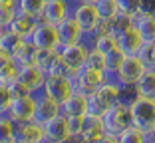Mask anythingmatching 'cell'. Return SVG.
Here are the masks:
<instances>
[{
	"instance_id": "cell-3",
	"label": "cell",
	"mask_w": 155,
	"mask_h": 143,
	"mask_svg": "<svg viewBox=\"0 0 155 143\" xmlns=\"http://www.w3.org/2000/svg\"><path fill=\"white\" fill-rule=\"evenodd\" d=\"M101 123H104V129L107 135H115L117 137L123 129H127L131 125V111H129V106L117 102L111 107L104 111L101 115Z\"/></svg>"
},
{
	"instance_id": "cell-13",
	"label": "cell",
	"mask_w": 155,
	"mask_h": 143,
	"mask_svg": "<svg viewBox=\"0 0 155 143\" xmlns=\"http://www.w3.org/2000/svg\"><path fill=\"white\" fill-rule=\"evenodd\" d=\"M62 113V106L56 99H52L50 96H46L44 92L36 93V113H34V121L38 123H48L50 119H54L56 115Z\"/></svg>"
},
{
	"instance_id": "cell-9",
	"label": "cell",
	"mask_w": 155,
	"mask_h": 143,
	"mask_svg": "<svg viewBox=\"0 0 155 143\" xmlns=\"http://www.w3.org/2000/svg\"><path fill=\"white\" fill-rule=\"evenodd\" d=\"M42 92H44L46 96H50L52 99H56V102L62 106V102H66L74 93V82L68 76H48L46 82H44Z\"/></svg>"
},
{
	"instance_id": "cell-19",
	"label": "cell",
	"mask_w": 155,
	"mask_h": 143,
	"mask_svg": "<svg viewBox=\"0 0 155 143\" xmlns=\"http://www.w3.org/2000/svg\"><path fill=\"white\" fill-rule=\"evenodd\" d=\"M62 113H64L66 117H84V115H87V93L74 92L66 102H62Z\"/></svg>"
},
{
	"instance_id": "cell-15",
	"label": "cell",
	"mask_w": 155,
	"mask_h": 143,
	"mask_svg": "<svg viewBox=\"0 0 155 143\" xmlns=\"http://www.w3.org/2000/svg\"><path fill=\"white\" fill-rule=\"evenodd\" d=\"M48 78L44 70H40L36 64H28V66H20L18 70V80H22L26 83L32 93H40L44 88V82Z\"/></svg>"
},
{
	"instance_id": "cell-30",
	"label": "cell",
	"mask_w": 155,
	"mask_h": 143,
	"mask_svg": "<svg viewBox=\"0 0 155 143\" xmlns=\"http://www.w3.org/2000/svg\"><path fill=\"white\" fill-rule=\"evenodd\" d=\"M16 139V123L8 115H0V143H10Z\"/></svg>"
},
{
	"instance_id": "cell-35",
	"label": "cell",
	"mask_w": 155,
	"mask_h": 143,
	"mask_svg": "<svg viewBox=\"0 0 155 143\" xmlns=\"http://www.w3.org/2000/svg\"><path fill=\"white\" fill-rule=\"evenodd\" d=\"M110 22V32L115 34L117 36L119 32H123V30H127V28L133 26V18H127V16H123V14H117L115 18L107 20Z\"/></svg>"
},
{
	"instance_id": "cell-39",
	"label": "cell",
	"mask_w": 155,
	"mask_h": 143,
	"mask_svg": "<svg viewBox=\"0 0 155 143\" xmlns=\"http://www.w3.org/2000/svg\"><path fill=\"white\" fill-rule=\"evenodd\" d=\"M12 103V93H10L6 83H0V115L8 113V107Z\"/></svg>"
},
{
	"instance_id": "cell-44",
	"label": "cell",
	"mask_w": 155,
	"mask_h": 143,
	"mask_svg": "<svg viewBox=\"0 0 155 143\" xmlns=\"http://www.w3.org/2000/svg\"><path fill=\"white\" fill-rule=\"evenodd\" d=\"M97 143H119V141H117V137H115V135H107V133H105Z\"/></svg>"
},
{
	"instance_id": "cell-29",
	"label": "cell",
	"mask_w": 155,
	"mask_h": 143,
	"mask_svg": "<svg viewBox=\"0 0 155 143\" xmlns=\"http://www.w3.org/2000/svg\"><path fill=\"white\" fill-rule=\"evenodd\" d=\"M94 6L97 8L101 20H111L119 14L117 10V0H94Z\"/></svg>"
},
{
	"instance_id": "cell-2",
	"label": "cell",
	"mask_w": 155,
	"mask_h": 143,
	"mask_svg": "<svg viewBox=\"0 0 155 143\" xmlns=\"http://www.w3.org/2000/svg\"><path fill=\"white\" fill-rule=\"evenodd\" d=\"M131 111V125L143 129L145 133L155 131V99L153 97L137 96L129 106Z\"/></svg>"
},
{
	"instance_id": "cell-41",
	"label": "cell",
	"mask_w": 155,
	"mask_h": 143,
	"mask_svg": "<svg viewBox=\"0 0 155 143\" xmlns=\"http://www.w3.org/2000/svg\"><path fill=\"white\" fill-rule=\"evenodd\" d=\"M14 14H16V8H10V6H2L0 4V26L8 28V24L12 22Z\"/></svg>"
},
{
	"instance_id": "cell-12",
	"label": "cell",
	"mask_w": 155,
	"mask_h": 143,
	"mask_svg": "<svg viewBox=\"0 0 155 143\" xmlns=\"http://www.w3.org/2000/svg\"><path fill=\"white\" fill-rule=\"evenodd\" d=\"M74 2L72 0H48L44 2V10L40 14V22H48V24H60L64 18H68L72 14Z\"/></svg>"
},
{
	"instance_id": "cell-38",
	"label": "cell",
	"mask_w": 155,
	"mask_h": 143,
	"mask_svg": "<svg viewBox=\"0 0 155 143\" xmlns=\"http://www.w3.org/2000/svg\"><path fill=\"white\" fill-rule=\"evenodd\" d=\"M6 86H8V89H10V93H12V99L14 97H24V96H30V88H28L26 83L22 82V80H12V82L10 83H6Z\"/></svg>"
},
{
	"instance_id": "cell-24",
	"label": "cell",
	"mask_w": 155,
	"mask_h": 143,
	"mask_svg": "<svg viewBox=\"0 0 155 143\" xmlns=\"http://www.w3.org/2000/svg\"><path fill=\"white\" fill-rule=\"evenodd\" d=\"M135 89L139 96L143 97H153L155 99V70L147 68L143 72V76L139 78V82L135 83Z\"/></svg>"
},
{
	"instance_id": "cell-18",
	"label": "cell",
	"mask_w": 155,
	"mask_h": 143,
	"mask_svg": "<svg viewBox=\"0 0 155 143\" xmlns=\"http://www.w3.org/2000/svg\"><path fill=\"white\" fill-rule=\"evenodd\" d=\"M38 22H40L38 18H34V16H28V14L16 10L12 22L8 24V30H12L14 34H18L20 38H24V40H30V36H32L34 28L38 26Z\"/></svg>"
},
{
	"instance_id": "cell-43",
	"label": "cell",
	"mask_w": 155,
	"mask_h": 143,
	"mask_svg": "<svg viewBox=\"0 0 155 143\" xmlns=\"http://www.w3.org/2000/svg\"><path fill=\"white\" fill-rule=\"evenodd\" d=\"M143 10L145 12H155V0H143Z\"/></svg>"
},
{
	"instance_id": "cell-28",
	"label": "cell",
	"mask_w": 155,
	"mask_h": 143,
	"mask_svg": "<svg viewBox=\"0 0 155 143\" xmlns=\"http://www.w3.org/2000/svg\"><path fill=\"white\" fill-rule=\"evenodd\" d=\"M119 143H147V133L135 125H129L127 129H123L121 133L117 135Z\"/></svg>"
},
{
	"instance_id": "cell-26",
	"label": "cell",
	"mask_w": 155,
	"mask_h": 143,
	"mask_svg": "<svg viewBox=\"0 0 155 143\" xmlns=\"http://www.w3.org/2000/svg\"><path fill=\"white\" fill-rule=\"evenodd\" d=\"M86 42H87V46L97 48V50H101V52H107V50H111V48L117 46V38H115V34H111V32L96 34V36H91L90 40H86Z\"/></svg>"
},
{
	"instance_id": "cell-20",
	"label": "cell",
	"mask_w": 155,
	"mask_h": 143,
	"mask_svg": "<svg viewBox=\"0 0 155 143\" xmlns=\"http://www.w3.org/2000/svg\"><path fill=\"white\" fill-rule=\"evenodd\" d=\"M115 38H117V46L127 56H137L143 46V38L139 36V32L133 26L127 28V30H123V32H119Z\"/></svg>"
},
{
	"instance_id": "cell-42",
	"label": "cell",
	"mask_w": 155,
	"mask_h": 143,
	"mask_svg": "<svg viewBox=\"0 0 155 143\" xmlns=\"http://www.w3.org/2000/svg\"><path fill=\"white\" fill-rule=\"evenodd\" d=\"M84 117H86V115H84ZM84 117H68L72 135H80V131H82V125H84Z\"/></svg>"
},
{
	"instance_id": "cell-7",
	"label": "cell",
	"mask_w": 155,
	"mask_h": 143,
	"mask_svg": "<svg viewBox=\"0 0 155 143\" xmlns=\"http://www.w3.org/2000/svg\"><path fill=\"white\" fill-rule=\"evenodd\" d=\"M30 42L38 50H60L58 28L48 22H38V26L34 28L32 36H30Z\"/></svg>"
},
{
	"instance_id": "cell-25",
	"label": "cell",
	"mask_w": 155,
	"mask_h": 143,
	"mask_svg": "<svg viewBox=\"0 0 155 143\" xmlns=\"http://www.w3.org/2000/svg\"><path fill=\"white\" fill-rule=\"evenodd\" d=\"M125 52L121 50L119 46L111 48V50L105 52V74H107V78H111V76L115 74V70L121 66V62L125 60Z\"/></svg>"
},
{
	"instance_id": "cell-40",
	"label": "cell",
	"mask_w": 155,
	"mask_h": 143,
	"mask_svg": "<svg viewBox=\"0 0 155 143\" xmlns=\"http://www.w3.org/2000/svg\"><path fill=\"white\" fill-rule=\"evenodd\" d=\"M137 96L139 93H137L135 86H121V89H119V102L125 103V106H131Z\"/></svg>"
},
{
	"instance_id": "cell-6",
	"label": "cell",
	"mask_w": 155,
	"mask_h": 143,
	"mask_svg": "<svg viewBox=\"0 0 155 143\" xmlns=\"http://www.w3.org/2000/svg\"><path fill=\"white\" fill-rule=\"evenodd\" d=\"M72 16L76 18V22L84 30L86 38H90L96 32V28L101 22V16L97 12V8L94 6V2H76L72 8Z\"/></svg>"
},
{
	"instance_id": "cell-46",
	"label": "cell",
	"mask_w": 155,
	"mask_h": 143,
	"mask_svg": "<svg viewBox=\"0 0 155 143\" xmlns=\"http://www.w3.org/2000/svg\"><path fill=\"white\" fill-rule=\"evenodd\" d=\"M147 143H155V131L147 133Z\"/></svg>"
},
{
	"instance_id": "cell-10",
	"label": "cell",
	"mask_w": 155,
	"mask_h": 143,
	"mask_svg": "<svg viewBox=\"0 0 155 143\" xmlns=\"http://www.w3.org/2000/svg\"><path fill=\"white\" fill-rule=\"evenodd\" d=\"M34 113H36V93H30L24 97H14L6 115L14 123H24V121H32Z\"/></svg>"
},
{
	"instance_id": "cell-34",
	"label": "cell",
	"mask_w": 155,
	"mask_h": 143,
	"mask_svg": "<svg viewBox=\"0 0 155 143\" xmlns=\"http://www.w3.org/2000/svg\"><path fill=\"white\" fill-rule=\"evenodd\" d=\"M46 74H48V76H68V78H72L74 72L68 68V64L60 58V54H56L54 62L50 64V68H48V72H46Z\"/></svg>"
},
{
	"instance_id": "cell-8",
	"label": "cell",
	"mask_w": 155,
	"mask_h": 143,
	"mask_svg": "<svg viewBox=\"0 0 155 143\" xmlns=\"http://www.w3.org/2000/svg\"><path fill=\"white\" fill-rule=\"evenodd\" d=\"M60 58L68 64V68L72 72H78L82 66L87 64V54H90V46L87 42L82 40V42H76V44H68V46H60L58 50Z\"/></svg>"
},
{
	"instance_id": "cell-11",
	"label": "cell",
	"mask_w": 155,
	"mask_h": 143,
	"mask_svg": "<svg viewBox=\"0 0 155 143\" xmlns=\"http://www.w3.org/2000/svg\"><path fill=\"white\" fill-rule=\"evenodd\" d=\"M44 131H46V143H68L74 137L70 131V121L64 113H60L48 123H44Z\"/></svg>"
},
{
	"instance_id": "cell-50",
	"label": "cell",
	"mask_w": 155,
	"mask_h": 143,
	"mask_svg": "<svg viewBox=\"0 0 155 143\" xmlns=\"http://www.w3.org/2000/svg\"><path fill=\"white\" fill-rule=\"evenodd\" d=\"M44 2H48V0H44Z\"/></svg>"
},
{
	"instance_id": "cell-27",
	"label": "cell",
	"mask_w": 155,
	"mask_h": 143,
	"mask_svg": "<svg viewBox=\"0 0 155 143\" xmlns=\"http://www.w3.org/2000/svg\"><path fill=\"white\" fill-rule=\"evenodd\" d=\"M22 40H24V38H20L18 34H14L12 30L2 28V32H0V52L12 56L14 52H16V48L20 46V42H22Z\"/></svg>"
},
{
	"instance_id": "cell-33",
	"label": "cell",
	"mask_w": 155,
	"mask_h": 143,
	"mask_svg": "<svg viewBox=\"0 0 155 143\" xmlns=\"http://www.w3.org/2000/svg\"><path fill=\"white\" fill-rule=\"evenodd\" d=\"M139 58H141V62L147 66V68H153L155 70V40L151 42H143L141 50H139Z\"/></svg>"
},
{
	"instance_id": "cell-21",
	"label": "cell",
	"mask_w": 155,
	"mask_h": 143,
	"mask_svg": "<svg viewBox=\"0 0 155 143\" xmlns=\"http://www.w3.org/2000/svg\"><path fill=\"white\" fill-rule=\"evenodd\" d=\"M133 28H135L139 36L143 38V42L155 40V12H141L133 16Z\"/></svg>"
},
{
	"instance_id": "cell-1",
	"label": "cell",
	"mask_w": 155,
	"mask_h": 143,
	"mask_svg": "<svg viewBox=\"0 0 155 143\" xmlns=\"http://www.w3.org/2000/svg\"><path fill=\"white\" fill-rule=\"evenodd\" d=\"M119 86L114 78H107L100 88L87 93V113L91 115H104V111L119 102Z\"/></svg>"
},
{
	"instance_id": "cell-31",
	"label": "cell",
	"mask_w": 155,
	"mask_h": 143,
	"mask_svg": "<svg viewBox=\"0 0 155 143\" xmlns=\"http://www.w3.org/2000/svg\"><path fill=\"white\" fill-rule=\"evenodd\" d=\"M117 10L123 16L133 18L143 10V0H117Z\"/></svg>"
},
{
	"instance_id": "cell-32",
	"label": "cell",
	"mask_w": 155,
	"mask_h": 143,
	"mask_svg": "<svg viewBox=\"0 0 155 143\" xmlns=\"http://www.w3.org/2000/svg\"><path fill=\"white\" fill-rule=\"evenodd\" d=\"M18 10L40 20V14L44 10V0H18Z\"/></svg>"
},
{
	"instance_id": "cell-16",
	"label": "cell",
	"mask_w": 155,
	"mask_h": 143,
	"mask_svg": "<svg viewBox=\"0 0 155 143\" xmlns=\"http://www.w3.org/2000/svg\"><path fill=\"white\" fill-rule=\"evenodd\" d=\"M16 139L22 143H46L44 125L38 121H24L16 123Z\"/></svg>"
},
{
	"instance_id": "cell-14",
	"label": "cell",
	"mask_w": 155,
	"mask_h": 143,
	"mask_svg": "<svg viewBox=\"0 0 155 143\" xmlns=\"http://www.w3.org/2000/svg\"><path fill=\"white\" fill-rule=\"evenodd\" d=\"M58 28V36H60V46H68V44H76V42L86 40V34L80 28V24L76 22L72 14L68 18H64L60 24H56Z\"/></svg>"
},
{
	"instance_id": "cell-23",
	"label": "cell",
	"mask_w": 155,
	"mask_h": 143,
	"mask_svg": "<svg viewBox=\"0 0 155 143\" xmlns=\"http://www.w3.org/2000/svg\"><path fill=\"white\" fill-rule=\"evenodd\" d=\"M36 52H38V48L34 46L30 40H22L20 46L16 48V52L12 54V58L16 60L18 66H28V64H34V60H36Z\"/></svg>"
},
{
	"instance_id": "cell-37",
	"label": "cell",
	"mask_w": 155,
	"mask_h": 143,
	"mask_svg": "<svg viewBox=\"0 0 155 143\" xmlns=\"http://www.w3.org/2000/svg\"><path fill=\"white\" fill-rule=\"evenodd\" d=\"M87 64H90L91 68H97V70H104V72H105V52H101V50H97V48H91L90 46Z\"/></svg>"
},
{
	"instance_id": "cell-4",
	"label": "cell",
	"mask_w": 155,
	"mask_h": 143,
	"mask_svg": "<svg viewBox=\"0 0 155 143\" xmlns=\"http://www.w3.org/2000/svg\"><path fill=\"white\" fill-rule=\"evenodd\" d=\"M107 80V74L104 70L91 68L90 64L82 66V68L74 72L72 82H74V92H82V93H90L96 88H100L101 83Z\"/></svg>"
},
{
	"instance_id": "cell-47",
	"label": "cell",
	"mask_w": 155,
	"mask_h": 143,
	"mask_svg": "<svg viewBox=\"0 0 155 143\" xmlns=\"http://www.w3.org/2000/svg\"><path fill=\"white\" fill-rule=\"evenodd\" d=\"M74 4H76V2H94V0H72Z\"/></svg>"
},
{
	"instance_id": "cell-5",
	"label": "cell",
	"mask_w": 155,
	"mask_h": 143,
	"mask_svg": "<svg viewBox=\"0 0 155 143\" xmlns=\"http://www.w3.org/2000/svg\"><path fill=\"white\" fill-rule=\"evenodd\" d=\"M145 70H147V66L141 62L139 56H125V60L121 62V66L115 70V74L111 78L119 86H135Z\"/></svg>"
},
{
	"instance_id": "cell-22",
	"label": "cell",
	"mask_w": 155,
	"mask_h": 143,
	"mask_svg": "<svg viewBox=\"0 0 155 143\" xmlns=\"http://www.w3.org/2000/svg\"><path fill=\"white\" fill-rule=\"evenodd\" d=\"M18 70L20 66L16 64L10 54H4L0 52V83H10L12 80L18 78Z\"/></svg>"
},
{
	"instance_id": "cell-49",
	"label": "cell",
	"mask_w": 155,
	"mask_h": 143,
	"mask_svg": "<svg viewBox=\"0 0 155 143\" xmlns=\"http://www.w3.org/2000/svg\"><path fill=\"white\" fill-rule=\"evenodd\" d=\"M0 32H2V26H0Z\"/></svg>"
},
{
	"instance_id": "cell-45",
	"label": "cell",
	"mask_w": 155,
	"mask_h": 143,
	"mask_svg": "<svg viewBox=\"0 0 155 143\" xmlns=\"http://www.w3.org/2000/svg\"><path fill=\"white\" fill-rule=\"evenodd\" d=\"M2 6H10V8H16L18 10V0H0Z\"/></svg>"
},
{
	"instance_id": "cell-36",
	"label": "cell",
	"mask_w": 155,
	"mask_h": 143,
	"mask_svg": "<svg viewBox=\"0 0 155 143\" xmlns=\"http://www.w3.org/2000/svg\"><path fill=\"white\" fill-rule=\"evenodd\" d=\"M56 54H58V50H38V52H36V60H34V64H36L40 70L48 72L50 64L54 62V58H56Z\"/></svg>"
},
{
	"instance_id": "cell-48",
	"label": "cell",
	"mask_w": 155,
	"mask_h": 143,
	"mask_svg": "<svg viewBox=\"0 0 155 143\" xmlns=\"http://www.w3.org/2000/svg\"><path fill=\"white\" fill-rule=\"evenodd\" d=\"M10 143H22V141H18V139H12V141H10Z\"/></svg>"
},
{
	"instance_id": "cell-17",
	"label": "cell",
	"mask_w": 155,
	"mask_h": 143,
	"mask_svg": "<svg viewBox=\"0 0 155 143\" xmlns=\"http://www.w3.org/2000/svg\"><path fill=\"white\" fill-rule=\"evenodd\" d=\"M104 135H105V129H104V123H101V117L87 113L84 117V125H82V131H80L82 141L84 143H97Z\"/></svg>"
}]
</instances>
